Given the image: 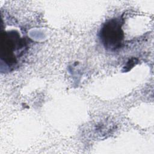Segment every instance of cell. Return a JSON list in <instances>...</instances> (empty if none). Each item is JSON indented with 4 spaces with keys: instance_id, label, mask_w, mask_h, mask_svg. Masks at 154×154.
<instances>
[{
    "instance_id": "cell-1",
    "label": "cell",
    "mask_w": 154,
    "mask_h": 154,
    "mask_svg": "<svg viewBox=\"0 0 154 154\" xmlns=\"http://www.w3.org/2000/svg\"><path fill=\"white\" fill-rule=\"evenodd\" d=\"M121 26L120 21L116 19L104 25L100 35L105 47L110 49H116L120 46L123 39Z\"/></svg>"
}]
</instances>
